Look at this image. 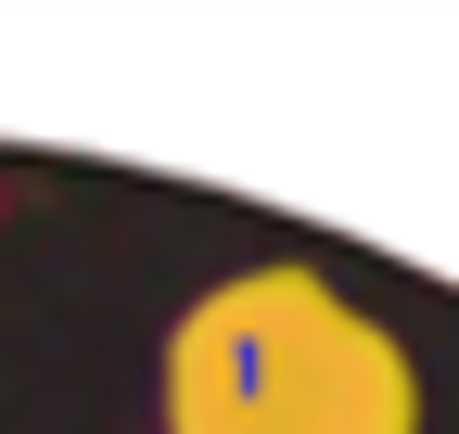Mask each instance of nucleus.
Here are the masks:
<instances>
[{
	"label": "nucleus",
	"instance_id": "f257e3e1",
	"mask_svg": "<svg viewBox=\"0 0 459 434\" xmlns=\"http://www.w3.org/2000/svg\"><path fill=\"white\" fill-rule=\"evenodd\" d=\"M153 396H166V434H421L409 345L294 256L230 268L166 319Z\"/></svg>",
	"mask_w": 459,
	"mask_h": 434
}]
</instances>
